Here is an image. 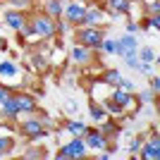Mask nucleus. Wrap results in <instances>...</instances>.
<instances>
[{
    "mask_svg": "<svg viewBox=\"0 0 160 160\" xmlns=\"http://www.w3.org/2000/svg\"><path fill=\"white\" fill-rule=\"evenodd\" d=\"M31 29L36 36H46V38H53L55 33H58V24H55L53 17H48V14H41V17H33L31 19Z\"/></svg>",
    "mask_w": 160,
    "mask_h": 160,
    "instance_id": "obj_1",
    "label": "nucleus"
},
{
    "mask_svg": "<svg viewBox=\"0 0 160 160\" xmlns=\"http://www.w3.org/2000/svg\"><path fill=\"white\" fill-rule=\"evenodd\" d=\"M79 43L81 46H86V48H100V41H103V31L100 29H96V27H86V29H81L79 33Z\"/></svg>",
    "mask_w": 160,
    "mask_h": 160,
    "instance_id": "obj_2",
    "label": "nucleus"
},
{
    "mask_svg": "<svg viewBox=\"0 0 160 160\" xmlns=\"http://www.w3.org/2000/svg\"><path fill=\"white\" fill-rule=\"evenodd\" d=\"M84 155H86V143L77 136L72 143H67L60 153H58V158H84Z\"/></svg>",
    "mask_w": 160,
    "mask_h": 160,
    "instance_id": "obj_3",
    "label": "nucleus"
},
{
    "mask_svg": "<svg viewBox=\"0 0 160 160\" xmlns=\"http://www.w3.org/2000/svg\"><path fill=\"white\" fill-rule=\"evenodd\" d=\"M5 24H7L10 29H14V31H22V29L27 27V17H24L19 10H17V12L12 10V12L5 14Z\"/></svg>",
    "mask_w": 160,
    "mask_h": 160,
    "instance_id": "obj_4",
    "label": "nucleus"
},
{
    "mask_svg": "<svg viewBox=\"0 0 160 160\" xmlns=\"http://www.w3.org/2000/svg\"><path fill=\"white\" fill-rule=\"evenodd\" d=\"M86 146H91V148H103V146H108V136L100 129H93V132H88L86 134V141H84Z\"/></svg>",
    "mask_w": 160,
    "mask_h": 160,
    "instance_id": "obj_5",
    "label": "nucleus"
},
{
    "mask_svg": "<svg viewBox=\"0 0 160 160\" xmlns=\"http://www.w3.org/2000/svg\"><path fill=\"white\" fill-rule=\"evenodd\" d=\"M134 50H136V41H134V36H122V38L117 41V50H115V53L124 58V55L134 53Z\"/></svg>",
    "mask_w": 160,
    "mask_h": 160,
    "instance_id": "obj_6",
    "label": "nucleus"
},
{
    "mask_svg": "<svg viewBox=\"0 0 160 160\" xmlns=\"http://www.w3.org/2000/svg\"><path fill=\"white\" fill-rule=\"evenodd\" d=\"M22 132L27 134V136H46V132H43V124H41L38 120H27L24 124H22Z\"/></svg>",
    "mask_w": 160,
    "mask_h": 160,
    "instance_id": "obj_7",
    "label": "nucleus"
},
{
    "mask_svg": "<svg viewBox=\"0 0 160 160\" xmlns=\"http://www.w3.org/2000/svg\"><path fill=\"white\" fill-rule=\"evenodd\" d=\"M14 100H17V105H19V112H31V110H36V100L29 93H14Z\"/></svg>",
    "mask_w": 160,
    "mask_h": 160,
    "instance_id": "obj_8",
    "label": "nucleus"
},
{
    "mask_svg": "<svg viewBox=\"0 0 160 160\" xmlns=\"http://www.w3.org/2000/svg\"><path fill=\"white\" fill-rule=\"evenodd\" d=\"M65 17H67V22H72V24H81V17H84V7L77 5V2H72V5L65 10Z\"/></svg>",
    "mask_w": 160,
    "mask_h": 160,
    "instance_id": "obj_9",
    "label": "nucleus"
},
{
    "mask_svg": "<svg viewBox=\"0 0 160 160\" xmlns=\"http://www.w3.org/2000/svg\"><path fill=\"white\" fill-rule=\"evenodd\" d=\"M110 100H112V103H117L120 108H127L129 103H132V93H129V91H124V88L120 86V88H115V91H112Z\"/></svg>",
    "mask_w": 160,
    "mask_h": 160,
    "instance_id": "obj_10",
    "label": "nucleus"
},
{
    "mask_svg": "<svg viewBox=\"0 0 160 160\" xmlns=\"http://www.w3.org/2000/svg\"><path fill=\"white\" fill-rule=\"evenodd\" d=\"M72 60L79 62V65L88 62V60H91V48H86V46H74L72 48Z\"/></svg>",
    "mask_w": 160,
    "mask_h": 160,
    "instance_id": "obj_11",
    "label": "nucleus"
},
{
    "mask_svg": "<svg viewBox=\"0 0 160 160\" xmlns=\"http://www.w3.org/2000/svg\"><path fill=\"white\" fill-rule=\"evenodd\" d=\"M141 155H143V158H153V160L160 155V139H158V134L153 136V141H151V143H146V146H143Z\"/></svg>",
    "mask_w": 160,
    "mask_h": 160,
    "instance_id": "obj_12",
    "label": "nucleus"
},
{
    "mask_svg": "<svg viewBox=\"0 0 160 160\" xmlns=\"http://www.w3.org/2000/svg\"><path fill=\"white\" fill-rule=\"evenodd\" d=\"M103 19V12L100 10H84V17H81V24H86V27H96L98 22Z\"/></svg>",
    "mask_w": 160,
    "mask_h": 160,
    "instance_id": "obj_13",
    "label": "nucleus"
},
{
    "mask_svg": "<svg viewBox=\"0 0 160 160\" xmlns=\"http://www.w3.org/2000/svg\"><path fill=\"white\" fill-rule=\"evenodd\" d=\"M0 105H2V110H5L7 117H17V115H19V105H17V100H14V93L10 96V98H5Z\"/></svg>",
    "mask_w": 160,
    "mask_h": 160,
    "instance_id": "obj_14",
    "label": "nucleus"
},
{
    "mask_svg": "<svg viewBox=\"0 0 160 160\" xmlns=\"http://www.w3.org/2000/svg\"><path fill=\"white\" fill-rule=\"evenodd\" d=\"M108 7L112 12H129L132 10V0H108Z\"/></svg>",
    "mask_w": 160,
    "mask_h": 160,
    "instance_id": "obj_15",
    "label": "nucleus"
},
{
    "mask_svg": "<svg viewBox=\"0 0 160 160\" xmlns=\"http://www.w3.org/2000/svg\"><path fill=\"white\" fill-rule=\"evenodd\" d=\"M46 14H48V17H60V14H62L60 0H48V2H46Z\"/></svg>",
    "mask_w": 160,
    "mask_h": 160,
    "instance_id": "obj_16",
    "label": "nucleus"
},
{
    "mask_svg": "<svg viewBox=\"0 0 160 160\" xmlns=\"http://www.w3.org/2000/svg\"><path fill=\"white\" fill-rule=\"evenodd\" d=\"M14 74H17L14 62H0V77H14Z\"/></svg>",
    "mask_w": 160,
    "mask_h": 160,
    "instance_id": "obj_17",
    "label": "nucleus"
},
{
    "mask_svg": "<svg viewBox=\"0 0 160 160\" xmlns=\"http://www.w3.org/2000/svg\"><path fill=\"white\" fill-rule=\"evenodd\" d=\"M67 132H69V134H74V136H84L86 127H84L81 122H69V124H67Z\"/></svg>",
    "mask_w": 160,
    "mask_h": 160,
    "instance_id": "obj_18",
    "label": "nucleus"
},
{
    "mask_svg": "<svg viewBox=\"0 0 160 160\" xmlns=\"http://www.w3.org/2000/svg\"><path fill=\"white\" fill-rule=\"evenodd\" d=\"M105 115H108V112L98 105V103H91V117H93V120L100 122V120H105Z\"/></svg>",
    "mask_w": 160,
    "mask_h": 160,
    "instance_id": "obj_19",
    "label": "nucleus"
},
{
    "mask_svg": "<svg viewBox=\"0 0 160 160\" xmlns=\"http://www.w3.org/2000/svg\"><path fill=\"white\" fill-rule=\"evenodd\" d=\"M103 79L108 81V84H120V72H117V69H110V72H105V77H103Z\"/></svg>",
    "mask_w": 160,
    "mask_h": 160,
    "instance_id": "obj_20",
    "label": "nucleus"
},
{
    "mask_svg": "<svg viewBox=\"0 0 160 160\" xmlns=\"http://www.w3.org/2000/svg\"><path fill=\"white\" fill-rule=\"evenodd\" d=\"M122 110H124V108H120V105H117V103H112V100H110V98L105 100V112H110V115H120Z\"/></svg>",
    "mask_w": 160,
    "mask_h": 160,
    "instance_id": "obj_21",
    "label": "nucleus"
},
{
    "mask_svg": "<svg viewBox=\"0 0 160 160\" xmlns=\"http://www.w3.org/2000/svg\"><path fill=\"white\" fill-rule=\"evenodd\" d=\"M100 50H105V53H115L117 50V41H100Z\"/></svg>",
    "mask_w": 160,
    "mask_h": 160,
    "instance_id": "obj_22",
    "label": "nucleus"
},
{
    "mask_svg": "<svg viewBox=\"0 0 160 160\" xmlns=\"http://www.w3.org/2000/svg\"><path fill=\"white\" fill-rule=\"evenodd\" d=\"M100 132L110 139V136H117V134H120V127H115V124H103V129H100Z\"/></svg>",
    "mask_w": 160,
    "mask_h": 160,
    "instance_id": "obj_23",
    "label": "nucleus"
},
{
    "mask_svg": "<svg viewBox=\"0 0 160 160\" xmlns=\"http://www.w3.org/2000/svg\"><path fill=\"white\" fill-rule=\"evenodd\" d=\"M141 60L146 62V65L148 62H155V53L151 50V48H143V50H141Z\"/></svg>",
    "mask_w": 160,
    "mask_h": 160,
    "instance_id": "obj_24",
    "label": "nucleus"
},
{
    "mask_svg": "<svg viewBox=\"0 0 160 160\" xmlns=\"http://www.w3.org/2000/svg\"><path fill=\"white\" fill-rule=\"evenodd\" d=\"M12 139H0V153H7V151H12Z\"/></svg>",
    "mask_w": 160,
    "mask_h": 160,
    "instance_id": "obj_25",
    "label": "nucleus"
},
{
    "mask_svg": "<svg viewBox=\"0 0 160 160\" xmlns=\"http://www.w3.org/2000/svg\"><path fill=\"white\" fill-rule=\"evenodd\" d=\"M29 2H31V0H10V5L17 7V10H19V7H27Z\"/></svg>",
    "mask_w": 160,
    "mask_h": 160,
    "instance_id": "obj_26",
    "label": "nucleus"
},
{
    "mask_svg": "<svg viewBox=\"0 0 160 160\" xmlns=\"http://www.w3.org/2000/svg\"><path fill=\"white\" fill-rule=\"evenodd\" d=\"M24 158H43V153H41V148H36V151H29V153H24Z\"/></svg>",
    "mask_w": 160,
    "mask_h": 160,
    "instance_id": "obj_27",
    "label": "nucleus"
},
{
    "mask_svg": "<svg viewBox=\"0 0 160 160\" xmlns=\"http://www.w3.org/2000/svg\"><path fill=\"white\" fill-rule=\"evenodd\" d=\"M10 96H12V91H7V88L2 86V84H0V103H2L5 98H10Z\"/></svg>",
    "mask_w": 160,
    "mask_h": 160,
    "instance_id": "obj_28",
    "label": "nucleus"
},
{
    "mask_svg": "<svg viewBox=\"0 0 160 160\" xmlns=\"http://www.w3.org/2000/svg\"><path fill=\"white\" fill-rule=\"evenodd\" d=\"M117 86H122L124 91H132V88H134V84H132V81H127V79H120V84H117Z\"/></svg>",
    "mask_w": 160,
    "mask_h": 160,
    "instance_id": "obj_29",
    "label": "nucleus"
},
{
    "mask_svg": "<svg viewBox=\"0 0 160 160\" xmlns=\"http://www.w3.org/2000/svg\"><path fill=\"white\" fill-rule=\"evenodd\" d=\"M153 96H155V93H151V91H143V93H141V103H151V100H153Z\"/></svg>",
    "mask_w": 160,
    "mask_h": 160,
    "instance_id": "obj_30",
    "label": "nucleus"
},
{
    "mask_svg": "<svg viewBox=\"0 0 160 160\" xmlns=\"http://www.w3.org/2000/svg\"><path fill=\"white\" fill-rule=\"evenodd\" d=\"M148 27H153V29H158V27H160V19H158V14H153V17L148 19Z\"/></svg>",
    "mask_w": 160,
    "mask_h": 160,
    "instance_id": "obj_31",
    "label": "nucleus"
},
{
    "mask_svg": "<svg viewBox=\"0 0 160 160\" xmlns=\"http://www.w3.org/2000/svg\"><path fill=\"white\" fill-rule=\"evenodd\" d=\"M33 67H43V65H46V62H43V58H38V55H33Z\"/></svg>",
    "mask_w": 160,
    "mask_h": 160,
    "instance_id": "obj_32",
    "label": "nucleus"
},
{
    "mask_svg": "<svg viewBox=\"0 0 160 160\" xmlns=\"http://www.w3.org/2000/svg\"><path fill=\"white\" fill-rule=\"evenodd\" d=\"M127 31H129V33H136V31H139V27H136L134 22H127Z\"/></svg>",
    "mask_w": 160,
    "mask_h": 160,
    "instance_id": "obj_33",
    "label": "nucleus"
},
{
    "mask_svg": "<svg viewBox=\"0 0 160 160\" xmlns=\"http://www.w3.org/2000/svg\"><path fill=\"white\" fill-rule=\"evenodd\" d=\"M151 10H153V14H158V10H160V5H158V0H153V5H151Z\"/></svg>",
    "mask_w": 160,
    "mask_h": 160,
    "instance_id": "obj_34",
    "label": "nucleus"
},
{
    "mask_svg": "<svg viewBox=\"0 0 160 160\" xmlns=\"http://www.w3.org/2000/svg\"><path fill=\"white\" fill-rule=\"evenodd\" d=\"M158 91H160V81L153 79V93H158Z\"/></svg>",
    "mask_w": 160,
    "mask_h": 160,
    "instance_id": "obj_35",
    "label": "nucleus"
},
{
    "mask_svg": "<svg viewBox=\"0 0 160 160\" xmlns=\"http://www.w3.org/2000/svg\"><path fill=\"white\" fill-rule=\"evenodd\" d=\"M139 146H141V141L136 139V141H132V146H129V148H132V151H136V148H139Z\"/></svg>",
    "mask_w": 160,
    "mask_h": 160,
    "instance_id": "obj_36",
    "label": "nucleus"
},
{
    "mask_svg": "<svg viewBox=\"0 0 160 160\" xmlns=\"http://www.w3.org/2000/svg\"><path fill=\"white\" fill-rule=\"evenodd\" d=\"M2 46H5V41H2V38H0V48H2Z\"/></svg>",
    "mask_w": 160,
    "mask_h": 160,
    "instance_id": "obj_37",
    "label": "nucleus"
}]
</instances>
